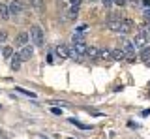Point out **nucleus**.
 Wrapping results in <instances>:
<instances>
[{
    "label": "nucleus",
    "instance_id": "f257e3e1",
    "mask_svg": "<svg viewBox=\"0 0 150 139\" xmlns=\"http://www.w3.org/2000/svg\"><path fill=\"white\" fill-rule=\"evenodd\" d=\"M30 40L34 41V45H38V47H43V30H41L40 25L30 26Z\"/></svg>",
    "mask_w": 150,
    "mask_h": 139
},
{
    "label": "nucleus",
    "instance_id": "f03ea898",
    "mask_svg": "<svg viewBox=\"0 0 150 139\" xmlns=\"http://www.w3.org/2000/svg\"><path fill=\"white\" fill-rule=\"evenodd\" d=\"M133 45H135V49L146 47V45H148V30L141 28V30L135 32V41H133Z\"/></svg>",
    "mask_w": 150,
    "mask_h": 139
},
{
    "label": "nucleus",
    "instance_id": "7ed1b4c3",
    "mask_svg": "<svg viewBox=\"0 0 150 139\" xmlns=\"http://www.w3.org/2000/svg\"><path fill=\"white\" fill-rule=\"evenodd\" d=\"M120 25H122V17H120V15H115V13H111L109 19H107V28L112 30V32H118V30H120Z\"/></svg>",
    "mask_w": 150,
    "mask_h": 139
},
{
    "label": "nucleus",
    "instance_id": "20e7f679",
    "mask_svg": "<svg viewBox=\"0 0 150 139\" xmlns=\"http://www.w3.org/2000/svg\"><path fill=\"white\" fill-rule=\"evenodd\" d=\"M129 32H135V23L131 19H122L118 34H129Z\"/></svg>",
    "mask_w": 150,
    "mask_h": 139
},
{
    "label": "nucleus",
    "instance_id": "39448f33",
    "mask_svg": "<svg viewBox=\"0 0 150 139\" xmlns=\"http://www.w3.org/2000/svg\"><path fill=\"white\" fill-rule=\"evenodd\" d=\"M28 41H30V34L28 32H19L15 36V47H25V45H28Z\"/></svg>",
    "mask_w": 150,
    "mask_h": 139
},
{
    "label": "nucleus",
    "instance_id": "423d86ee",
    "mask_svg": "<svg viewBox=\"0 0 150 139\" xmlns=\"http://www.w3.org/2000/svg\"><path fill=\"white\" fill-rule=\"evenodd\" d=\"M120 49L126 53V57H128V55H135V45L131 43V41H128V40L120 41Z\"/></svg>",
    "mask_w": 150,
    "mask_h": 139
},
{
    "label": "nucleus",
    "instance_id": "0eeeda50",
    "mask_svg": "<svg viewBox=\"0 0 150 139\" xmlns=\"http://www.w3.org/2000/svg\"><path fill=\"white\" fill-rule=\"evenodd\" d=\"M32 55H34V49H32L30 45H25V47H21V53H19V57H21L23 62H26V60L32 58Z\"/></svg>",
    "mask_w": 150,
    "mask_h": 139
},
{
    "label": "nucleus",
    "instance_id": "6e6552de",
    "mask_svg": "<svg viewBox=\"0 0 150 139\" xmlns=\"http://www.w3.org/2000/svg\"><path fill=\"white\" fill-rule=\"evenodd\" d=\"M54 53L58 55L60 58H69V47H68V45H62V43H60V45H56Z\"/></svg>",
    "mask_w": 150,
    "mask_h": 139
},
{
    "label": "nucleus",
    "instance_id": "1a4fd4ad",
    "mask_svg": "<svg viewBox=\"0 0 150 139\" xmlns=\"http://www.w3.org/2000/svg\"><path fill=\"white\" fill-rule=\"evenodd\" d=\"M9 13H11V15H19V13L23 11V6H21V2H19V0H11V4H9Z\"/></svg>",
    "mask_w": 150,
    "mask_h": 139
},
{
    "label": "nucleus",
    "instance_id": "9d476101",
    "mask_svg": "<svg viewBox=\"0 0 150 139\" xmlns=\"http://www.w3.org/2000/svg\"><path fill=\"white\" fill-rule=\"evenodd\" d=\"M73 49L75 51H77V53L79 55H83V57H84V55H86V43H84V40H81V41H73Z\"/></svg>",
    "mask_w": 150,
    "mask_h": 139
},
{
    "label": "nucleus",
    "instance_id": "9b49d317",
    "mask_svg": "<svg viewBox=\"0 0 150 139\" xmlns=\"http://www.w3.org/2000/svg\"><path fill=\"white\" fill-rule=\"evenodd\" d=\"M111 58H112V60H126V53H124L120 47H116V49L111 51Z\"/></svg>",
    "mask_w": 150,
    "mask_h": 139
},
{
    "label": "nucleus",
    "instance_id": "f8f14e48",
    "mask_svg": "<svg viewBox=\"0 0 150 139\" xmlns=\"http://www.w3.org/2000/svg\"><path fill=\"white\" fill-rule=\"evenodd\" d=\"M9 15H11V13H9V8L6 6V4H0V19H2V21H8Z\"/></svg>",
    "mask_w": 150,
    "mask_h": 139
},
{
    "label": "nucleus",
    "instance_id": "ddd939ff",
    "mask_svg": "<svg viewBox=\"0 0 150 139\" xmlns=\"http://www.w3.org/2000/svg\"><path fill=\"white\" fill-rule=\"evenodd\" d=\"M9 60H11V62H9V66H11V70H15V72H17V70L21 68V62H23V60H21V57H19V55H15V57H11Z\"/></svg>",
    "mask_w": 150,
    "mask_h": 139
},
{
    "label": "nucleus",
    "instance_id": "4468645a",
    "mask_svg": "<svg viewBox=\"0 0 150 139\" xmlns=\"http://www.w3.org/2000/svg\"><path fill=\"white\" fill-rule=\"evenodd\" d=\"M98 60H111V51L109 49H100V53H98Z\"/></svg>",
    "mask_w": 150,
    "mask_h": 139
},
{
    "label": "nucleus",
    "instance_id": "2eb2a0df",
    "mask_svg": "<svg viewBox=\"0 0 150 139\" xmlns=\"http://www.w3.org/2000/svg\"><path fill=\"white\" fill-rule=\"evenodd\" d=\"M66 15H68V19H77V15H79L77 6H71V8L68 10V13H66Z\"/></svg>",
    "mask_w": 150,
    "mask_h": 139
},
{
    "label": "nucleus",
    "instance_id": "dca6fc26",
    "mask_svg": "<svg viewBox=\"0 0 150 139\" xmlns=\"http://www.w3.org/2000/svg\"><path fill=\"white\" fill-rule=\"evenodd\" d=\"M69 122H71L73 126H79V128H81V130H90V128H92L90 124H83V122H79L77 118H69Z\"/></svg>",
    "mask_w": 150,
    "mask_h": 139
},
{
    "label": "nucleus",
    "instance_id": "f3484780",
    "mask_svg": "<svg viewBox=\"0 0 150 139\" xmlns=\"http://www.w3.org/2000/svg\"><path fill=\"white\" fill-rule=\"evenodd\" d=\"M98 53H100V49H98V47H92V45L86 49V57H90V58H98Z\"/></svg>",
    "mask_w": 150,
    "mask_h": 139
},
{
    "label": "nucleus",
    "instance_id": "a211bd4d",
    "mask_svg": "<svg viewBox=\"0 0 150 139\" xmlns=\"http://www.w3.org/2000/svg\"><path fill=\"white\" fill-rule=\"evenodd\" d=\"M2 55H4V58H11L13 57V47L11 45H6V47L2 49Z\"/></svg>",
    "mask_w": 150,
    "mask_h": 139
},
{
    "label": "nucleus",
    "instance_id": "6ab92c4d",
    "mask_svg": "<svg viewBox=\"0 0 150 139\" xmlns=\"http://www.w3.org/2000/svg\"><path fill=\"white\" fill-rule=\"evenodd\" d=\"M148 57H150V45L143 47V51H141V58L143 60H148Z\"/></svg>",
    "mask_w": 150,
    "mask_h": 139
},
{
    "label": "nucleus",
    "instance_id": "aec40b11",
    "mask_svg": "<svg viewBox=\"0 0 150 139\" xmlns=\"http://www.w3.org/2000/svg\"><path fill=\"white\" fill-rule=\"evenodd\" d=\"M15 90H17V92H21V94H25V96L36 98V94H34V92H30V90H25V89H21V87H15Z\"/></svg>",
    "mask_w": 150,
    "mask_h": 139
},
{
    "label": "nucleus",
    "instance_id": "412c9836",
    "mask_svg": "<svg viewBox=\"0 0 150 139\" xmlns=\"http://www.w3.org/2000/svg\"><path fill=\"white\" fill-rule=\"evenodd\" d=\"M69 58H73V60H81V58H83V55H79L77 51L71 47V49H69Z\"/></svg>",
    "mask_w": 150,
    "mask_h": 139
},
{
    "label": "nucleus",
    "instance_id": "4be33fe9",
    "mask_svg": "<svg viewBox=\"0 0 150 139\" xmlns=\"http://www.w3.org/2000/svg\"><path fill=\"white\" fill-rule=\"evenodd\" d=\"M86 30H88V25H81L75 32H79V34H86Z\"/></svg>",
    "mask_w": 150,
    "mask_h": 139
},
{
    "label": "nucleus",
    "instance_id": "5701e85b",
    "mask_svg": "<svg viewBox=\"0 0 150 139\" xmlns=\"http://www.w3.org/2000/svg\"><path fill=\"white\" fill-rule=\"evenodd\" d=\"M51 104H53V105H64V107H71L68 101H56V100H54V101H51Z\"/></svg>",
    "mask_w": 150,
    "mask_h": 139
},
{
    "label": "nucleus",
    "instance_id": "b1692460",
    "mask_svg": "<svg viewBox=\"0 0 150 139\" xmlns=\"http://www.w3.org/2000/svg\"><path fill=\"white\" fill-rule=\"evenodd\" d=\"M112 2H115L116 6H120V8H122V6H126V4H128V0H112Z\"/></svg>",
    "mask_w": 150,
    "mask_h": 139
},
{
    "label": "nucleus",
    "instance_id": "393cba45",
    "mask_svg": "<svg viewBox=\"0 0 150 139\" xmlns=\"http://www.w3.org/2000/svg\"><path fill=\"white\" fill-rule=\"evenodd\" d=\"M143 15H144V19H146V21L150 23V8H146V10H144V13H143Z\"/></svg>",
    "mask_w": 150,
    "mask_h": 139
},
{
    "label": "nucleus",
    "instance_id": "a878e982",
    "mask_svg": "<svg viewBox=\"0 0 150 139\" xmlns=\"http://www.w3.org/2000/svg\"><path fill=\"white\" fill-rule=\"evenodd\" d=\"M6 38H8V32L6 30H0V41H4Z\"/></svg>",
    "mask_w": 150,
    "mask_h": 139
},
{
    "label": "nucleus",
    "instance_id": "bb28decb",
    "mask_svg": "<svg viewBox=\"0 0 150 139\" xmlns=\"http://www.w3.org/2000/svg\"><path fill=\"white\" fill-rule=\"evenodd\" d=\"M51 113H53V115H62V109H58V107H53V109H51Z\"/></svg>",
    "mask_w": 150,
    "mask_h": 139
},
{
    "label": "nucleus",
    "instance_id": "cd10ccee",
    "mask_svg": "<svg viewBox=\"0 0 150 139\" xmlns=\"http://www.w3.org/2000/svg\"><path fill=\"white\" fill-rule=\"evenodd\" d=\"M101 4H103V6H105V8H109L111 4H112V0H101Z\"/></svg>",
    "mask_w": 150,
    "mask_h": 139
},
{
    "label": "nucleus",
    "instance_id": "c85d7f7f",
    "mask_svg": "<svg viewBox=\"0 0 150 139\" xmlns=\"http://www.w3.org/2000/svg\"><path fill=\"white\" fill-rule=\"evenodd\" d=\"M131 6H141V0H129Z\"/></svg>",
    "mask_w": 150,
    "mask_h": 139
},
{
    "label": "nucleus",
    "instance_id": "c756f323",
    "mask_svg": "<svg viewBox=\"0 0 150 139\" xmlns=\"http://www.w3.org/2000/svg\"><path fill=\"white\" fill-rule=\"evenodd\" d=\"M69 4H71V6H77V8H79V4H81V0H69Z\"/></svg>",
    "mask_w": 150,
    "mask_h": 139
},
{
    "label": "nucleus",
    "instance_id": "7c9ffc66",
    "mask_svg": "<svg viewBox=\"0 0 150 139\" xmlns=\"http://www.w3.org/2000/svg\"><path fill=\"white\" fill-rule=\"evenodd\" d=\"M141 115H143V117H148V115H150V109H144V111H143Z\"/></svg>",
    "mask_w": 150,
    "mask_h": 139
},
{
    "label": "nucleus",
    "instance_id": "2f4dec72",
    "mask_svg": "<svg viewBox=\"0 0 150 139\" xmlns=\"http://www.w3.org/2000/svg\"><path fill=\"white\" fill-rule=\"evenodd\" d=\"M143 6H144V8H150V0H144V2H143Z\"/></svg>",
    "mask_w": 150,
    "mask_h": 139
},
{
    "label": "nucleus",
    "instance_id": "473e14b6",
    "mask_svg": "<svg viewBox=\"0 0 150 139\" xmlns=\"http://www.w3.org/2000/svg\"><path fill=\"white\" fill-rule=\"evenodd\" d=\"M148 30H150V25H148Z\"/></svg>",
    "mask_w": 150,
    "mask_h": 139
},
{
    "label": "nucleus",
    "instance_id": "72a5a7b5",
    "mask_svg": "<svg viewBox=\"0 0 150 139\" xmlns=\"http://www.w3.org/2000/svg\"><path fill=\"white\" fill-rule=\"evenodd\" d=\"M0 109H2V105H0Z\"/></svg>",
    "mask_w": 150,
    "mask_h": 139
},
{
    "label": "nucleus",
    "instance_id": "f704fd0d",
    "mask_svg": "<svg viewBox=\"0 0 150 139\" xmlns=\"http://www.w3.org/2000/svg\"><path fill=\"white\" fill-rule=\"evenodd\" d=\"M68 139H71V137H68Z\"/></svg>",
    "mask_w": 150,
    "mask_h": 139
},
{
    "label": "nucleus",
    "instance_id": "c9c22d12",
    "mask_svg": "<svg viewBox=\"0 0 150 139\" xmlns=\"http://www.w3.org/2000/svg\"><path fill=\"white\" fill-rule=\"evenodd\" d=\"M0 139H4V137H0Z\"/></svg>",
    "mask_w": 150,
    "mask_h": 139
}]
</instances>
